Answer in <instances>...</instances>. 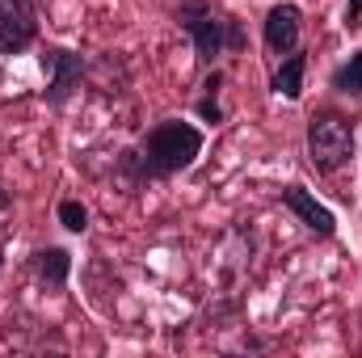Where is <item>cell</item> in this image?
<instances>
[{
	"instance_id": "obj_7",
	"label": "cell",
	"mask_w": 362,
	"mask_h": 358,
	"mask_svg": "<svg viewBox=\"0 0 362 358\" xmlns=\"http://www.w3.org/2000/svg\"><path fill=\"white\" fill-rule=\"evenodd\" d=\"M299 38H303V8L291 4V0L274 4L270 13H266V21H262V42H266V51L282 59V55L299 51Z\"/></svg>"
},
{
	"instance_id": "obj_12",
	"label": "cell",
	"mask_w": 362,
	"mask_h": 358,
	"mask_svg": "<svg viewBox=\"0 0 362 358\" xmlns=\"http://www.w3.org/2000/svg\"><path fill=\"white\" fill-rule=\"evenodd\" d=\"M55 219L72 232V236H85L89 232V207L81 202V198H59V207H55Z\"/></svg>"
},
{
	"instance_id": "obj_2",
	"label": "cell",
	"mask_w": 362,
	"mask_h": 358,
	"mask_svg": "<svg viewBox=\"0 0 362 358\" xmlns=\"http://www.w3.org/2000/svg\"><path fill=\"white\" fill-rule=\"evenodd\" d=\"M177 25L189 34L198 68H215L223 51H245V30L232 13H219L211 0H181L177 4Z\"/></svg>"
},
{
	"instance_id": "obj_14",
	"label": "cell",
	"mask_w": 362,
	"mask_h": 358,
	"mask_svg": "<svg viewBox=\"0 0 362 358\" xmlns=\"http://www.w3.org/2000/svg\"><path fill=\"white\" fill-rule=\"evenodd\" d=\"M8 207H13V194H8V190H0V215H4Z\"/></svg>"
},
{
	"instance_id": "obj_4",
	"label": "cell",
	"mask_w": 362,
	"mask_h": 358,
	"mask_svg": "<svg viewBox=\"0 0 362 358\" xmlns=\"http://www.w3.org/2000/svg\"><path fill=\"white\" fill-rule=\"evenodd\" d=\"M38 59H42V72H47V93H42V101H47L51 110H64V105L81 93L85 76H89L85 55H76V51H68V47H59V42H47Z\"/></svg>"
},
{
	"instance_id": "obj_3",
	"label": "cell",
	"mask_w": 362,
	"mask_h": 358,
	"mask_svg": "<svg viewBox=\"0 0 362 358\" xmlns=\"http://www.w3.org/2000/svg\"><path fill=\"white\" fill-rule=\"evenodd\" d=\"M303 148H308V165L325 178H333L337 169H346L358 152V127L354 118L337 114V110H316L308 118V135H303Z\"/></svg>"
},
{
	"instance_id": "obj_13",
	"label": "cell",
	"mask_w": 362,
	"mask_h": 358,
	"mask_svg": "<svg viewBox=\"0 0 362 358\" xmlns=\"http://www.w3.org/2000/svg\"><path fill=\"white\" fill-rule=\"evenodd\" d=\"M358 17H362V0H346V21L358 25Z\"/></svg>"
},
{
	"instance_id": "obj_9",
	"label": "cell",
	"mask_w": 362,
	"mask_h": 358,
	"mask_svg": "<svg viewBox=\"0 0 362 358\" xmlns=\"http://www.w3.org/2000/svg\"><path fill=\"white\" fill-rule=\"evenodd\" d=\"M303 76H308V51L299 47V51L278 59V68L270 72V89L286 101H299L303 97Z\"/></svg>"
},
{
	"instance_id": "obj_10",
	"label": "cell",
	"mask_w": 362,
	"mask_h": 358,
	"mask_svg": "<svg viewBox=\"0 0 362 358\" xmlns=\"http://www.w3.org/2000/svg\"><path fill=\"white\" fill-rule=\"evenodd\" d=\"M223 85H228V76H223L219 68H206V81H202V97L194 101V114H198L202 122H215V127H219V122L228 118V110H223V101H219V97H223Z\"/></svg>"
},
{
	"instance_id": "obj_15",
	"label": "cell",
	"mask_w": 362,
	"mask_h": 358,
	"mask_svg": "<svg viewBox=\"0 0 362 358\" xmlns=\"http://www.w3.org/2000/svg\"><path fill=\"white\" fill-rule=\"evenodd\" d=\"M0 270H4V241H0Z\"/></svg>"
},
{
	"instance_id": "obj_8",
	"label": "cell",
	"mask_w": 362,
	"mask_h": 358,
	"mask_svg": "<svg viewBox=\"0 0 362 358\" xmlns=\"http://www.w3.org/2000/svg\"><path fill=\"white\" fill-rule=\"evenodd\" d=\"M30 278L42 287V291H64L68 278H72V253L64 245H42L30 253Z\"/></svg>"
},
{
	"instance_id": "obj_1",
	"label": "cell",
	"mask_w": 362,
	"mask_h": 358,
	"mask_svg": "<svg viewBox=\"0 0 362 358\" xmlns=\"http://www.w3.org/2000/svg\"><path fill=\"white\" fill-rule=\"evenodd\" d=\"M202 127L185 122V118H160L152 122L135 148H122L114 156V178L127 185V194H139L152 181H169L185 173L198 156H202Z\"/></svg>"
},
{
	"instance_id": "obj_6",
	"label": "cell",
	"mask_w": 362,
	"mask_h": 358,
	"mask_svg": "<svg viewBox=\"0 0 362 358\" xmlns=\"http://www.w3.org/2000/svg\"><path fill=\"white\" fill-rule=\"evenodd\" d=\"M278 202H282V207H286V211H291V215H295L308 232H312V236L329 241V236L337 232V215H333V211H329V207L312 194V190H303L299 181L282 185V190H278Z\"/></svg>"
},
{
	"instance_id": "obj_5",
	"label": "cell",
	"mask_w": 362,
	"mask_h": 358,
	"mask_svg": "<svg viewBox=\"0 0 362 358\" xmlns=\"http://www.w3.org/2000/svg\"><path fill=\"white\" fill-rule=\"evenodd\" d=\"M42 17L34 0H0V55H21L38 42Z\"/></svg>"
},
{
	"instance_id": "obj_11",
	"label": "cell",
	"mask_w": 362,
	"mask_h": 358,
	"mask_svg": "<svg viewBox=\"0 0 362 358\" xmlns=\"http://www.w3.org/2000/svg\"><path fill=\"white\" fill-rule=\"evenodd\" d=\"M329 89L346 93V97H362V51H354L346 64H337L329 72Z\"/></svg>"
}]
</instances>
